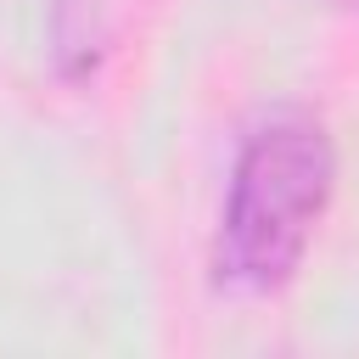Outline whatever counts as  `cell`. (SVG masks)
Wrapping results in <instances>:
<instances>
[{"mask_svg": "<svg viewBox=\"0 0 359 359\" xmlns=\"http://www.w3.org/2000/svg\"><path fill=\"white\" fill-rule=\"evenodd\" d=\"M337 6H342V11H359V0H337Z\"/></svg>", "mask_w": 359, "mask_h": 359, "instance_id": "2", "label": "cell"}, {"mask_svg": "<svg viewBox=\"0 0 359 359\" xmlns=\"http://www.w3.org/2000/svg\"><path fill=\"white\" fill-rule=\"evenodd\" d=\"M331 191H337L331 129L303 107L264 118L241 140L230 168V191L213 230V286L236 297L280 292L297 275L331 208Z\"/></svg>", "mask_w": 359, "mask_h": 359, "instance_id": "1", "label": "cell"}]
</instances>
